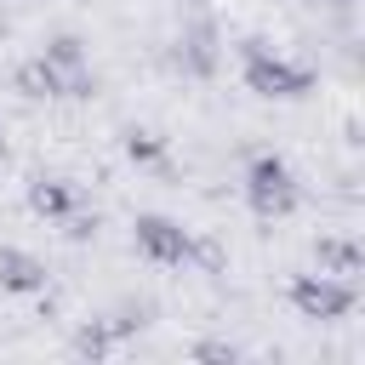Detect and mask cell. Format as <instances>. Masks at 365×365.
Returning <instances> with one entry per match:
<instances>
[{"label":"cell","mask_w":365,"mask_h":365,"mask_svg":"<svg viewBox=\"0 0 365 365\" xmlns=\"http://www.w3.org/2000/svg\"><path fill=\"white\" fill-rule=\"evenodd\" d=\"M297 200H302V188H297V171H291L279 154H257V160L245 165V205H251L262 222H274V217H291V211H297Z\"/></svg>","instance_id":"cell-1"},{"label":"cell","mask_w":365,"mask_h":365,"mask_svg":"<svg viewBox=\"0 0 365 365\" xmlns=\"http://www.w3.org/2000/svg\"><path fill=\"white\" fill-rule=\"evenodd\" d=\"M308 86H314V74H308L302 63H291V57H279V51H268V46H245V91L274 97V103H291V97H302Z\"/></svg>","instance_id":"cell-2"},{"label":"cell","mask_w":365,"mask_h":365,"mask_svg":"<svg viewBox=\"0 0 365 365\" xmlns=\"http://www.w3.org/2000/svg\"><path fill=\"white\" fill-rule=\"evenodd\" d=\"M291 308L314 325H331L342 314H354V279H336V274H297L291 279Z\"/></svg>","instance_id":"cell-3"},{"label":"cell","mask_w":365,"mask_h":365,"mask_svg":"<svg viewBox=\"0 0 365 365\" xmlns=\"http://www.w3.org/2000/svg\"><path fill=\"white\" fill-rule=\"evenodd\" d=\"M131 240H137V251H143L154 268H182V262H188V251H194L188 228H182V222H171V217H160V211H143V217L131 222Z\"/></svg>","instance_id":"cell-4"},{"label":"cell","mask_w":365,"mask_h":365,"mask_svg":"<svg viewBox=\"0 0 365 365\" xmlns=\"http://www.w3.org/2000/svg\"><path fill=\"white\" fill-rule=\"evenodd\" d=\"M0 291L6 297H40L46 291V262L23 245H0Z\"/></svg>","instance_id":"cell-5"},{"label":"cell","mask_w":365,"mask_h":365,"mask_svg":"<svg viewBox=\"0 0 365 365\" xmlns=\"http://www.w3.org/2000/svg\"><path fill=\"white\" fill-rule=\"evenodd\" d=\"M29 211L46 222H63L68 211H80V188L68 177H40V182H29Z\"/></svg>","instance_id":"cell-6"},{"label":"cell","mask_w":365,"mask_h":365,"mask_svg":"<svg viewBox=\"0 0 365 365\" xmlns=\"http://www.w3.org/2000/svg\"><path fill=\"white\" fill-rule=\"evenodd\" d=\"M314 262H319V274L354 279V274L365 268V251H359V240H348V234H319V240H314Z\"/></svg>","instance_id":"cell-7"},{"label":"cell","mask_w":365,"mask_h":365,"mask_svg":"<svg viewBox=\"0 0 365 365\" xmlns=\"http://www.w3.org/2000/svg\"><path fill=\"white\" fill-rule=\"evenodd\" d=\"M17 91H23V97H63V74H57L46 57H34V63L17 68Z\"/></svg>","instance_id":"cell-8"},{"label":"cell","mask_w":365,"mask_h":365,"mask_svg":"<svg viewBox=\"0 0 365 365\" xmlns=\"http://www.w3.org/2000/svg\"><path fill=\"white\" fill-rule=\"evenodd\" d=\"M125 154H131V160H160V154H165V137H154V131H125Z\"/></svg>","instance_id":"cell-9"},{"label":"cell","mask_w":365,"mask_h":365,"mask_svg":"<svg viewBox=\"0 0 365 365\" xmlns=\"http://www.w3.org/2000/svg\"><path fill=\"white\" fill-rule=\"evenodd\" d=\"M108 342H114V331H108V325H86V331L74 336V348H80V354H91V359H97V354H108Z\"/></svg>","instance_id":"cell-10"},{"label":"cell","mask_w":365,"mask_h":365,"mask_svg":"<svg viewBox=\"0 0 365 365\" xmlns=\"http://www.w3.org/2000/svg\"><path fill=\"white\" fill-rule=\"evenodd\" d=\"M194 359H240V348H234V342H200Z\"/></svg>","instance_id":"cell-11"},{"label":"cell","mask_w":365,"mask_h":365,"mask_svg":"<svg viewBox=\"0 0 365 365\" xmlns=\"http://www.w3.org/2000/svg\"><path fill=\"white\" fill-rule=\"evenodd\" d=\"M336 6H354V0H336Z\"/></svg>","instance_id":"cell-12"},{"label":"cell","mask_w":365,"mask_h":365,"mask_svg":"<svg viewBox=\"0 0 365 365\" xmlns=\"http://www.w3.org/2000/svg\"><path fill=\"white\" fill-rule=\"evenodd\" d=\"M0 137H6V125H0Z\"/></svg>","instance_id":"cell-13"}]
</instances>
